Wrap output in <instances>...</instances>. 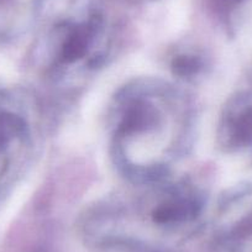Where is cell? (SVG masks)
<instances>
[{"label": "cell", "mask_w": 252, "mask_h": 252, "mask_svg": "<svg viewBox=\"0 0 252 252\" xmlns=\"http://www.w3.org/2000/svg\"><path fill=\"white\" fill-rule=\"evenodd\" d=\"M200 212L199 203L192 198H174L154 212V221L163 226L179 225L194 219Z\"/></svg>", "instance_id": "obj_1"}, {"label": "cell", "mask_w": 252, "mask_h": 252, "mask_svg": "<svg viewBox=\"0 0 252 252\" xmlns=\"http://www.w3.org/2000/svg\"><path fill=\"white\" fill-rule=\"evenodd\" d=\"M98 28L99 20L93 18L89 23L82 24L69 30L61 48V58L64 62L71 63L83 57L88 52V47L91 46Z\"/></svg>", "instance_id": "obj_2"}, {"label": "cell", "mask_w": 252, "mask_h": 252, "mask_svg": "<svg viewBox=\"0 0 252 252\" xmlns=\"http://www.w3.org/2000/svg\"><path fill=\"white\" fill-rule=\"evenodd\" d=\"M226 131L231 145H252V98H246L226 120Z\"/></svg>", "instance_id": "obj_3"}, {"label": "cell", "mask_w": 252, "mask_h": 252, "mask_svg": "<svg viewBox=\"0 0 252 252\" xmlns=\"http://www.w3.org/2000/svg\"><path fill=\"white\" fill-rule=\"evenodd\" d=\"M202 67L200 58L194 56H179L173 62V68L181 76H190L197 73Z\"/></svg>", "instance_id": "obj_4"}, {"label": "cell", "mask_w": 252, "mask_h": 252, "mask_svg": "<svg viewBox=\"0 0 252 252\" xmlns=\"http://www.w3.org/2000/svg\"><path fill=\"white\" fill-rule=\"evenodd\" d=\"M244 0H212V4L214 9L219 13H227L232 10L235 6L239 5Z\"/></svg>", "instance_id": "obj_5"}, {"label": "cell", "mask_w": 252, "mask_h": 252, "mask_svg": "<svg viewBox=\"0 0 252 252\" xmlns=\"http://www.w3.org/2000/svg\"><path fill=\"white\" fill-rule=\"evenodd\" d=\"M1 1H5V0H0V3H1Z\"/></svg>", "instance_id": "obj_6"}]
</instances>
